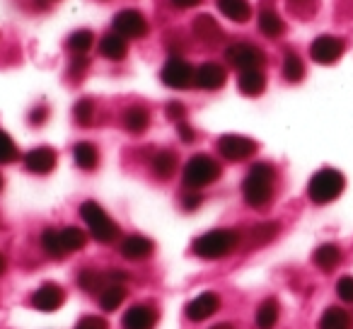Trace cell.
<instances>
[{
  "label": "cell",
  "mask_w": 353,
  "mask_h": 329,
  "mask_svg": "<svg viewBox=\"0 0 353 329\" xmlns=\"http://www.w3.org/2000/svg\"><path fill=\"white\" fill-rule=\"evenodd\" d=\"M274 182L276 170L269 162H256L250 168L245 182H242V197L252 208H264L274 197Z\"/></svg>",
  "instance_id": "obj_1"
},
{
  "label": "cell",
  "mask_w": 353,
  "mask_h": 329,
  "mask_svg": "<svg viewBox=\"0 0 353 329\" xmlns=\"http://www.w3.org/2000/svg\"><path fill=\"white\" fill-rule=\"evenodd\" d=\"M237 247H240V232L230 230V228H218V230H208L201 237H196L192 250L201 259H223Z\"/></svg>",
  "instance_id": "obj_2"
},
{
  "label": "cell",
  "mask_w": 353,
  "mask_h": 329,
  "mask_svg": "<svg viewBox=\"0 0 353 329\" xmlns=\"http://www.w3.org/2000/svg\"><path fill=\"white\" fill-rule=\"evenodd\" d=\"M343 187H346L343 175L334 168H324L312 175V179H310V184H307V197L312 203L324 206V203H332L334 199L341 197Z\"/></svg>",
  "instance_id": "obj_3"
},
{
  "label": "cell",
  "mask_w": 353,
  "mask_h": 329,
  "mask_svg": "<svg viewBox=\"0 0 353 329\" xmlns=\"http://www.w3.org/2000/svg\"><path fill=\"white\" fill-rule=\"evenodd\" d=\"M80 216H83L85 226L90 228V235L97 242H102V245H112L119 237V232H121L117 223L107 216V211L94 201H85L80 206Z\"/></svg>",
  "instance_id": "obj_4"
},
{
  "label": "cell",
  "mask_w": 353,
  "mask_h": 329,
  "mask_svg": "<svg viewBox=\"0 0 353 329\" xmlns=\"http://www.w3.org/2000/svg\"><path fill=\"white\" fill-rule=\"evenodd\" d=\"M221 177V165L208 155H194L192 160L184 165V184L189 189H201L213 184Z\"/></svg>",
  "instance_id": "obj_5"
},
{
  "label": "cell",
  "mask_w": 353,
  "mask_h": 329,
  "mask_svg": "<svg viewBox=\"0 0 353 329\" xmlns=\"http://www.w3.org/2000/svg\"><path fill=\"white\" fill-rule=\"evenodd\" d=\"M225 59L230 66H235L237 70H254L264 66V51L256 49L252 44H245V41H235L225 49Z\"/></svg>",
  "instance_id": "obj_6"
},
{
  "label": "cell",
  "mask_w": 353,
  "mask_h": 329,
  "mask_svg": "<svg viewBox=\"0 0 353 329\" xmlns=\"http://www.w3.org/2000/svg\"><path fill=\"white\" fill-rule=\"evenodd\" d=\"M256 141L247 136H237V133H225L218 138V152L230 162H242L256 152Z\"/></svg>",
  "instance_id": "obj_7"
},
{
  "label": "cell",
  "mask_w": 353,
  "mask_h": 329,
  "mask_svg": "<svg viewBox=\"0 0 353 329\" xmlns=\"http://www.w3.org/2000/svg\"><path fill=\"white\" fill-rule=\"evenodd\" d=\"M160 78H162V83H165L167 88L187 90V88H192L194 78H196V70H194L184 59H179V56H172V59L165 63V68H162Z\"/></svg>",
  "instance_id": "obj_8"
},
{
  "label": "cell",
  "mask_w": 353,
  "mask_h": 329,
  "mask_svg": "<svg viewBox=\"0 0 353 329\" xmlns=\"http://www.w3.org/2000/svg\"><path fill=\"white\" fill-rule=\"evenodd\" d=\"M343 39H339V37H317V39L312 41V46H310V56H312L314 63L319 66H332L336 63L339 59H341L343 54Z\"/></svg>",
  "instance_id": "obj_9"
},
{
  "label": "cell",
  "mask_w": 353,
  "mask_h": 329,
  "mask_svg": "<svg viewBox=\"0 0 353 329\" xmlns=\"http://www.w3.org/2000/svg\"><path fill=\"white\" fill-rule=\"evenodd\" d=\"M114 32L123 39H141L148 34V22L138 10H121L114 17Z\"/></svg>",
  "instance_id": "obj_10"
},
{
  "label": "cell",
  "mask_w": 353,
  "mask_h": 329,
  "mask_svg": "<svg viewBox=\"0 0 353 329\" xmlns=\"http://www.w3.org/2000/svg\"><path fill=\"white\" fill-rule=\"evenodd\" d=\"M218 310H221V298H218V293L206 290V293H199L196 298L187 303V317L194 319V322H203V319H208L211 315H216Z\"/></svg>",
  "instance_id": "obj_11"
},
{
  "label": "cell",
  "mask_w": 353,
  "mask_h": 329,
  "mask_svg": "<svg viewBox=\"0 0 353 329\" xmlns=\"http://www.w3.org/2000/svg\"><path fill=\"white\" fill-rule=\"evenodd\" d=\"M25 168L32 175H49L56 168V150L49 146H39L25 155Z\"/></svg>",
  "instance_id": "obj_12"
},
{
  "label": "cell",
  "mask_w": 353,
  "mask_h": 329,
  "mask_svg": "<svg viewBox=\"0 0 353 329\" xmlns=\"http://www.w3.org/2000/svg\"><path fill=\"white\" fill-rule=\"evenodd\" d=\"M65 303V293L61 286L56 283H44L34 295H32V305L41 312H56L61 305Z\"/></svg>",
  "instance_id": "obj_13"
},
{
  "label": "cell",
  "mask_w": 353,
  "mask_h": 329,
  "mask_svg": "<svg viewBox=\"0 0 353 329\" xmlns=\"http://www.w3.org/2000/svg\"><path fill=\"white\" fill-rule=\"evenodd\" d=\"M192 30H194V37L208 46H218L223 41L221 25H218L216 17H211V15H199L196 20H194Z\"/></svg>",
  "instance_id": "obj_14"
},
{
  "label": "cell",
  "mask_w": 353,
  "mask_h": 329,
  "mask_svg": "<svg viewBox=\"0 0 353 329\" xmlns=\"http://www.w3.org/2000/svg\"><path fill=\"white\" fill-rule=\"evenodd\" d=\"M155 310L148 305H133L123 315V329H155Z\"/></svg>",
  "instance_id": "obj_15"
},
{
  "label": "cell",
  "mask_w": 353,
  "mask_h": 329,
  "mask_svg": "<svg viewBox=\"0 0 353 329\" xmlns=\"http://www.w3.org/2000/svg\"><path fill=\"white\" fill-rule=\"evenodd\" d=\"M228 80V73L223 66L218 63H203L201 68L196 70V78H194V83L199 85L201 90H221L223 85H225Z\"/></svg>",
  "instance_id": "obj_16"
},
{
  "label": "cell",
  "mask_w": 353,
  "mask_h": 329,
  "mask_svg": "<svg viewBox=\"0 0 353 329\" xmlns=\"http://www.w3.org/2000/svg\"><path fill=\"white\" fill-rule=\"evenodd\" d=\"M152 250H155V245L143 235H128L126 240L121 242V255L131 261L148 259V257L152 255Z\"/></svg>",
  "instance_id": "obj_17"
},
{
  "label": "cell",
  "mask_w": 353,
  "mask_h": 329,
  "mask_svg": "<svg viewBox=\"0 0 353 329\" xmlns=\"http://www.w3.org/2000/svg\"><path fill=\"white\" fill-rule=\"evenodd\" d=\"M237 88H240V92L247 94V97H259L266 90V75L261 73L259 68L242 70L240 78H237Z\"/></svg>",
  "instance_id": "obj_18"
},
{
  "label": "cell",
  "mask_w": 353,
  "mask_h": 329,
  "mask_svg": "<svg viewBox=\"0 0 353 329\" xmlns=\"http://www.w3.org/2000/svg\"><path fill=\"white\" fill-rule=\"evenodd\" d=\"M99 54H102L104 59H109V61L126 59V54H128L126 39H123L121 34H117V32H112V34H104L102 41H99Z\"/></svg>",
  "instance_id": "obj_19"
},
{
  "label": "cell",
  "mask_w": 353,
  "mask_h": 329,
  "mask_svg": "<svg viewBox=\"0 0 353 329\" xmlns=\"http://www.w3.org/2000/svg\"><path fill=\"white\" fill-rule=\"evenodd\" d=\"M351 327H353L351 315L343 308H339V305L327 308L322 312V317H319V329H351Z\"/></svg>",
  "instance_id": "obj_20"
},
{
  "label": "cell",
  "mask_w": 353,
  "mask_h": 329,
  "mask_svg": "<svg viewBox=\"0 0 353 329\" xmlns=\"http://www.w3.org/2000/svg\"><path fill=\"white\" fill-rule=\"evenodd\" d=\"M150 126V114L143 107H128L123 112V128L133 136H141L145 128Z\"/></svg>",
  "instance_id": "obj_21"
},
{
  "label": "cell",
  "mask_w": 353,
  "mask_h": 329,
  "mask_svg": "<svg viewBox=\"0 0 353 329\" xmlns=\"http://www.w3.org/2000/svg\"><path fill=\"white\" fill-rule=\"evenodd\" d=\"M73 160L75 165H78L80 170H85V172H90V170L97 168L99 162V150L92 146V143H78V146L73 148Z\"/></svg>",
  "instance_id": "obj_22"
},
{
  "label": "cell",
  "mask_w": 353,
  "mask_h": 329,
  "mask_svg": "<svg viewBox=\"0 0 353 329\" xmlns=\"http://www.w3.org/2000/svg\"><path fill=\"white\" fill-rule=\"evenodd\" d=\"M218 8L232 22H247L252 15V6L247 0H218Z\"/></svg>",
  "instance_id": "obj_23"
},
{
  "label": "cell",
  "mask_w": 353,
  "mask_h": 329,
  "mask_svg": "<svg viewBox=\"0 0 353 329\" xmlns=\"http://www.w3.org/2000/svg\"><path fill=\"white\" fill-rule=\"evenodd\" d=\"M312 261L322 271H332L334 266L341 261V250H339L336 245H319L312 255Z\"/></svg>",
  "instance_id": "obj_24"
},
{
  "label": "cell",
  "mask_w": 353,
  "mask_h": 329,
  "mask_svg": "<svg viewBox=\"0 0 353 329\" xmlns=\"http://www.w3.org/2000/svg\"><path fill=\"white\" fill-rule=\"evenodd\" d=\"M259 30H261V34H266V37H281L283 34V30H285V25H283V20L279 17V12L276 10H271V8H264V10L259 12Z\"/></svg>",
  "instance_id": "obj_25"
},
{
  "label": "cell",
  "mask_w": 353,
  "mask_h": 329,
  "mask_svg": "<svg viewBox=\"0 0 353 329\" xmlns=\"http://www.w3.org/2000/svg\"><path fill=\"white\" fill-rule=\"evenodd\" d=\"M123 300H126V286L123 283H109L107 288L99 293V305H102V310H107V312H114Z\"/></svg>",
  "instance_id": "obj_26"
},
{
  "label": "cell",
  "mask_w": 353,
  "mask_h": 329,
  "mask_svg": "<svg viewBox=\"0 0 353 329\" xmlns=\"http://www.w3.org/2000/svg\"><path fill=\"white\" fill-rule=\"evenodd\" d=\"M256 329H274L276 322H279V303H276L274 298L264 300V303L259 305V310H256Z\"/></svg>",
  "instance_id": "obj_27"
},
{
  "label": "cell",
  "mask_w": 353,
  "mask_h": 329,
  "mask_svg": "<svg viewBox=\"0 0 353 329\" xmlns=\"http://www.w3.org/2000/svg\"><path fill=\"white\" fill-rule=\"evenodd\" d=\"M176 170V155L172 150H160L152 157V172L160 179H170Z\"/></svg>",
  "instance_id": "obj_28"
},
{
  "label": "cell",
  "mask_w": 353,
  "mask_h": 329,
  "mask_svg": "<svg viewBox=\"0 0 353 329\" xmlns=\"http://www.w3.org/2000/svg\"><path fill=\"white\" fill-rule=\"evenodd\" d=\"M41 247H44L46 255L54 257V259L65 257L63 242H61V230H56V228H46V230L41 232Z\"/></svg>",
  "instance_id": "obj_29"
},
{
  "label": "cell",
  "mask_w": 353,
  "mask_h": 329,
  "mask_svg": "<svg viewBox=\"0 0 353 329\" xmlns=\"http://www.w3.org/2000/svg\"><path fill=\"white\" fill-rule=\"evenodd\" d=\"M61 242H63L65 255H68V252H80L85 247V242H88V235H85L80 228L68 226L61 230Z\"/></svg>",
  "instance_id": "obj_30"
},
{
  "label": "cell",
  "mask_w": 353,
  "mask_h": 329,
  "mask_svg": "<svg viewBox=\"0 0 353 329\" xmlns=\"http://www.w3.org/2000/svg\"><path fill=\"white\" fill-rule=\"evenodd\" d=\"M283 78L288 80V83H300V80L305 78V63L303 59H300L298 54H285L283 59Z\"/></svg>",
  "instance_id": "obj_31"
},
{
  "label": "cell",
  "mask_w": 353,
  "mask_h": 329,
  "mask_svg": "<svg viewBox=\"0 0 353 329\" xmlns=\"http://www.w3.org/2000/svg\"><path fill=\"white\" fill-rule=\"evenodd\" d=\"M92 44H94L92 32H90V30H78V32H73V34L68 37V44H65V46H68L75 56H83V54H88V51L92 49Z\"/></svg>",
  "instance_id": "obj_32"
},
{
  "label": "cell",
  "mask_w": 353,
  "mask_h": 329,
  "mask_svg": "<svg viewBox=\"0 0 353 329\" xmlns=\"http://www.w3.org/2000/svg\"><path fill=\"white\" fill-rule=\"evenodd\" d=\"M276 232H279V226H276V223H261V226H254L250 230V245H254V247L266 245V242L274 240Z\"/></svg>",
  "instance_id": "obj_33"
},
{
  "label": "cell",
  "mask_w": 353,
  "mask_h": 329,
  "mask_svg": "<svg viewBox=\"0 0 353 329\" xmlns=\"http://www.w3.org/2000/svg\"><path fill=\"white\" fill-rule=\"evenodd\" d=\"M17 146L10 136H8L3 128H0V165H10V162L17 160Z\"/></svg>",
  "instance_id": "obj_34"
},
{
  "label": "cell",
  "mask_w": 353,
  "mask_h": 329,
  "mask_svg": "<svg viewBox=\"0 0 353 329\" xmlns=\"http://www.w3.org/2000/svg\"><path fill=\"white\" fill-rule=\"evenodd\" d=\"M73 117L80 126H90V123L94 121V102L92 99H88V97L80 99V102L73 107Z\"/></svg>",
  "instance_id": "obj_35"
},
{
  "label": "cell",
  "mask_w": 353,
  "mask_h": 329,
  "mask_svg": "<svg viewBox=\"0 0 353 329\" xmlns=\"http://www.w3.org/2000/svg\"><path fill=\"white\" fill-rule=\"evenodd\" d=\"M288 8L293 15L298 17H310L317 10V0H288Z\"/></svg>",
  "instance_id": "obj_36"
},
{
  "label": "cell",
  "mask_w": 353,
  "mask_h": 329,
  "mask_svg": "<svg viewBox=\"0 0 353 329\" xmlns=\"http://www.w3.org/2000/svg\"><path fill=\"white\" fill-rule=\"evenodd\" d=\"M336 295L343 303L353 305V276H341L336 281Z\"/></svg>",
  "instance_id": "obj_37"
},
{
  "label": "cell",
  "mask_w": 353,
  "mask_h": 329,
  "mask_svg": "<svg viewBox=\"0 0 353 329\" xmlns=\"http://www.w3.org/2000/svg\"><path fill=\"white\" fill-rule=\"evenodd\" d=\"M165 112H167V119H170V121H174V123L187 121V107H184L182 102H170Z\"/></svg>",
  "instance_id": "obj_38"
},
{
  "label": "cell",
  "mask_w": 353,
  "mask_h": 329,
  "mask_svg": "<svg viewBox=\"0 0 353 329\" xmlns=\"http://www.w3.org/2000/svg\"><path fill=\"white\" fill-rule=\"evenodd\" d=\"M75 329H109V324H107V319H104V317L88 315V317H83L78 324H75Z\"/></svg>",
  "instance_id": "obj_39"
},
{
  "label": "cell",
  "mask_w": 353,
  "mask_h": 329,
  "mask_svg": "<svg viewBox=\"0 0 353 329\" xmlns=\"http://www.w3.org/2000/svg\"><path fill=\"white\" fill-rule=\"evenodd\" d=\"M176 131H179V138H182L184 143H192L194 138H196V133H194V128L189 126L187 121H182V123H176Z\"/></svg>",
  "instance_id": "obj_40"
},
{
  "label": "cell",
  "mask_w": 353,
  "mask_h": 329,
  "mask_svg": "<svg viewBox=\"0 0 353 329\" xmlns=\"http://www.w3.org/2000/svg\"><path fill=\"white\" fill-rule=\"evenodd\" d=\"M182 206L187 208V211H196V208L201 206V197H199V194H187V197L182 199Z\"/></svg>",
  "instance_id": "obj_41"
},
{
  "label": "cell",
  "mask_w": 353,
  "mask_h": 329,
  "mask_svg": "<svg viewBox=\"0 0 353 329\" xmlns=\"http://www.w3.org/2000/svg\"><path fill=\"white\" fill-rule=\"evenodd\" d=\"M172 6L179 8V10H187V8H196L201 0H170Z\"/></svg>",
  "instance_id": "obj_42"
},
{
  "label": "cell",
  "mask_w": 353,
  "mask_h": 329,
  "mask_svg": "<svg viewBox=\"0 0 353 329\" xmlns=\"http://www.w3.org/2000/svg\"><path fill=\"white\" fill-rule=\"evenodd\" d=\"M44 117H46V109H44V107H39V109H34V112H32L30 121H32V123H41V121H44Z\"/></svg>",
  "instance_id": "obj_43"
},
{
  "label": "cell",
  "mask_w": 353,
  "mask_h": 329,
  "mask_svg": "<svg viewBox=\"0 0 353 329\" xmlns=\"http://www.w3.org/2000/svg\"><path fill=\"white\" fill-rule=\"evenodd\" d=\"M6 269H8V261H6V257L0 255V276L6 274Z\"/></svg>",
  "instance_id": "obj_44"
},
{
  "label": "cell",
  "mask_w": 353,
  "mask_h": 329,
  "mask_svg": "<svg viewBox=\"0 0 353 329\" xmlns=\"http://www.w3.org/2000/svg\"><path fill=\"white\" fill-rule=\"evenodd\" d=\"M211 329H235L230 322H221V324H216V327H211Z\"/></svg>",
  "instance_id": "obj_45"
},
{
  "label": "cell",
  "mask_w": 353,
  "mask_h": 329,
  "mask_svg": "<svg viewBox=\"0 0 353 329\" xmlns=\"http://www.w3.org/2000/svg\"><path fill=\"white\" fill-rule=\"evenodd\" d=\"M3 184H6V182H3V175H0V192H3Z\"/></svg>",
  "instance_id": "obj_46"
}]
</instances>
